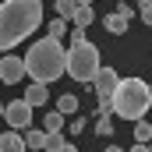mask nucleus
I'll use <instances>...</instances> for the list:
<instances>
[{"mask_svg":"<svg viewBox=\"0 0 152 152\" xmlns=\"http://www.w3.org/2000/svg\"><path fill=\"white\" fill-rule=\"evenodd\" d=\"M39 25H42V0H4L0 4V53H11Z\"/></svg>","mask_w":152,"mask_h":152,"instance_id":"nucleus-1","label":"nucleus"},{"mask_svg":"<svg viewBox=\"0 0 152 152\" xmlns=\"http://www.w3.org/2000/svg\"><path fill=\"white\" fill-rule=\"evenodd\" d=\"M64 57H67V50L60 46V39H39L28 46V53L21 57L25 60V75L39 81V85H50V81H57V78L64 75Z\"/></svg>","mask_w":152,"mask_h":152,"instance_id":"nucleus-2","label":"nucleus"},{"mask_svg":"<svg viewBox=\"0 0 152 152\" xmlns=\"http://www.w3.org/2000/svg\"><path fill=\"white\" fill-rule=\"evenodd\" d=\"M152 110V88L142 78H120L110 99V113L124 117V120H145V113Z\"/></svg>","mask_w":152,"mask_h":152,"instance_id":"nucleus-3","label":"nucleus"},{"mask_svg":"<svg viewBox=\"0 0 152 152\" xmlns=\"http://www.w3.org/2000/svg\"><path fill=\"white\" fill-rule=\"evenodd\" d=\"M103 67V60H99V46L96 42H71L67 46V57H64V75H71L75 81L81 85H92V78L96 71Z\"/></svg>","mask_w":152,"mask_h":152,"instance_id":"nucleus-4","label":"nucleus"},{"mask_svg":"<svg viewBox=\"0 0 152 152\" xmlns=\"http://www.w3.org/2000/svg\"><path fill=\"white\" fill-rule=\"evenodd\" d=\"M117 81H120V75H117L113 67H99V71H96V78H92V88H96V96H99L96 117L110 113V99H113V88H117Z\"/></svg>","mask_w":152,"mask_h":152,"instance_id":"nucleus-5","label":"nucleus"},{"mask_svg":"<svg viewBox=\"0 0 152 152\" xmlns=\"http://www.w3.org/2000/svg\"><path fill=\"white\" fill-rule=\"evenodd\" d=\"M4 120L11 124V131H28V127H32V106H28L25 99L4 103Z\"/></svg>","mask_w":152,"mask_h":152,"instance_id":"nucleus-6","label":"nucleus"},{"mask_svg":"<svg viewBox=\"0 0 152 152\" xmlns=\"http://www.w3.org/2000/svg\"><path fill=\"white\" fill-rule=\"evenodd\" d=\"M21 78H25V60L14 57V53H4L0 57V81L4 85H21Z\"/></svg>","mask_w":152,"mask_h":152,"instance_id":"nucleus-7","label":"nucleus"},{"mask_svg":"<svg viewBox=\"0 0 152 152\" xmlns=\"http://www.w3.org/2000/svg\"><path fill=\"white\" fill-rule=\"evenodd\" d=\"M21 99H25L32 110H36V106H46V103H50V88H46V85H39V81H32V85L25 88V96H21Z\"/></svg>","mask_w":152,"mask_h":152,"instance_id":"nucleus-8","label":"nucleus"},{"mask_svg":"<svg viewBox=\"0 0 152 152\" xmlns=\"http://www.w3.org/2000/svg\"><path fill=\"white\" fill-rule=\"evenodd\" d=\"M0 152H28V149H25V138L18 131H4L0 134Z\"/></svg>","mask_w":152,"mask_h":152,"instance_id":"nucleus-9","label":"nucleus"},{"mask_svg":"<svg viewBox=\"0 0 152 152\" xmlns=\"http://www.w3.org/2000/svg\"><path fill=\"white\" fill-rule=\"evenodd\" d=\"M103 25H106V32H110V36H124V32H127V18H120L117 11H110V14L103 18Z\"/></svg>","mask_w":152,"mask_h":152,"instance_id":"nucleus-10","label":"nucleus"},{"mask_svg":"<svg viewBox=\"0 0 152 152\" xmlns=\"http://www.w3.org/2000/svg\"><path fill=\"white\" fill-rule=\"evenodd\" d=\"M42 131H46V134H60V131H64V113H57V110L46 113L42 117Z\"/></svg>","mask_w":152,"mask_h":152,"instance_id":"nucleus-11","label":"nucleus"},{"mask_svg":"<svg viewBox=\"0 0 152 152\" xmlns=\"http://www.w3.org/2000/svg\"><path fill=\"white\" fill-rule=\"evenodd\" d=\"M25 149H28V152H42V149H46V131H32V127H28Z\"/></svg>","mask_w":152,"mask_h":152,"instance_id":"nucleus-12","label":"nucleus"},{"mask_svg":"<svg viewBox=\"0 0 152 152\" xmlns=\"http://www.w3.org/2000/svg\"><path fill=\"white\" fill-rule=\"evenodd\" d=\"M92 21H96L92 7H78V11H75V18H71V25H75V28H88Z\"/></svg>","mask_w":152,"mask_h":152,"instance_id":"nucleus-13","label":"nucleus"},{"mask_svg":"<svg viewBox=\"0 0 152 152\" xmlns=\"http://www.w3.org/2000/svg\"><path fill=\"white\" fill-rule=\"evenodd\" d=\"M64 32H71V21H64V18H53V21L46 25V36L50 39H60Z\"/></svg>","mask_w":152,"mask_h":152,"instance_id":"nucleus-14","label":"nucleus"},{"mask_svg":"<svg viewBox=\"0 0 152 152\" xmlns=\"http://www.w3.org/2000/svg\"><path fill=\"white\" fill-rule=\"evenodd\" d=\"M134 142H138V145L152 142V124L149 120H134Z\"/></svg>","mask_w":152,"mask_h":152,"instance_id":"nucleus-15","label":"nucleus"},{"mask_svg":"<svg viewBox=\"0 0 152 152\" xmlns=\"http://www.w3.org/2000/svg\"><path fill=\"white\" fill-rule=\"evenodd\" d=\"M96 134H99V138H110V134H113V117L110 113L96 117Z\"/></svg>","mask_w":152,"mask_h":152,"instance_id":"nucleus-16","label":"nucleus"},{"mask_svg":"<svg viewBox=\"0 0 152 152\" xmlns=\"http://www.w3.org/2000/svg\"><path fill=\"white\" fill-rule=\"evenodd\" d=\"M78 7H81V4H75V0H57V18H64V21H71Z\"/></svg>","mask_w":152,"mask_h":152,"instance_id":"nucleus-17","label":"nucleus"},{"mask_svg":"<svg viewBox=\"0 0 152 152\" xmlns=\"http://www.w3.org/2000/svg\"><path fill=\"white\" fill-rule=\"evenodd\" d=\"M78 110V96H71V92H67V96H60V99H57V113H75Z\"/></svg>","mask_w":152,"mask_h":152,"instance_id":"nucleus-18","label":"nucleus"},{"mask_svg":"<svg viewBox=\"0 0 152 152\" xmlns=\"http://www.w3.org/2000/svg\"><path fill=\"white\" fill-rule=\"evenodd\" d=\"M60 145H64V134H46V149L42 152H57Z\"/></svg>","mask_w":152,"mask_h":152,"instance_id":"nucleus-19","label":"nucleus"},{"mask_svg":"<svg viewBox=\"0 0 152 152\" xmlns=\"http://www.w3.org/2000/svg\"><path fill=\"white\" fill-rule=\"evenodd\" d=\"M117 14L131 21V14H134V4H127V0H120V4H117Z\"/></svg>","mask_w":152,"mask_h":152,"instance_id":"nucleus-20","label":"nucleus"},{"mask_svg":"<svg viewBox=\"0 0 152 152\" xmlns=\"http://www.w3.org/2000/svg\"><path fill=\"white\" fill-rule=\"evenodd\" d=\"M81 131H85V117H75L71 120V134H81Z\"/></svg>","mask_w":152,"mask_h":152,"instance_id":"nucleus-21","label":"nucleus"},{"mask_svg":"<svg viewBox=\"0 0 152 152\" xmlns=\"http://www.w3.org/2000/svg\"><path fill=\"white\" fill-rule=\"evenodd\" d=\"M71 42H85V28H71Z\"/></svg>","mask_w":152,"mask_h":152,"instance_id":"nucleus-22","label":"nucleus"},{"mask_svg":"<svg viewBox=\"0 0 152 152\" xmlns=\"http://www.w3.org/2000/svg\"><path fill=\"white\" fill-rule=\"evenodd\" d=\"M138 11H142V21H145V25H152V7H138Z\"/></svg>","mask_w":152,"mask_h":152,"instance_id":"nucleus-23","label":"nucleus"},{"mask_svg":"<svg viewBox=\"0 0 152 152\" xmlns=\"http://www.w3.org/2000/svg\"><path fill=\"white\" fill-rule=\"evenodd\" d=\"M57 152H78V149H75V145H71V142H64V145H60V149H57Z\"/></svg>","mask_w":152,"mask_h":152,"instance_id":"nucleus-24","label":"nucleus"},{"mask_svg":"<svg viewBox=\"0 0 152 152\" xmlns=\"http://www.w3.org/2000/svg\"><path fill=\"white\" fill-rule=\"evenodd\" d=\"M131 152H149V145H134V149H131Z\"/></svg>","mask_w":152,"mask_h":152,"instance_id":"nucleus-25","label":"nucleus"},{"mask_svg":"<svg viewBox=\"0 0 152 152\" xmlns=\"http://www.w3.org/2000/svg\"><path fill=\"white\" fill-rule=\"evenodd\" d=\"M75 4H81V7H92V0H75Z\"/></svg>","mask_w":152,"mask_h":152,"instance_id":"nucleus-26","label":"nucleus"},{"mask_svg":"<svg viewBox=\"0 0 152 152\" xmlns=\"http://www.w3.org/2000/svg\"><path fill=\"white\" fill-rule=\"evenodd\" d=\"M138 7H152V0H138Z\"/></svg>","mask_w":152,"mask_h":152,"instance_id":"nucleus-27","label":"nucleus"},{"mask_svg":"<svg viewBox=\"0 0 152 152\" xmlns=\"http://www.w3.org/2000/svg\"><path fill=\"white\" fill-rule=\"evenodd\" d=\"M106 152H124V149H117V145H106Z\"/></svg>","mask_w":152,"mask_h":152,"instance_id":"nucleus-28","label":"nucleus"},{"mask_svg":"<svg viewBox=\"0 0 152 152\" xmlns=\"http://www.w3.org/2000/svg\"><path fill=\"white\" fill-rule=\"evenodd\" d=\"M0 117H4V103H0Z\"/></svg>","mask_w":152,"mask_h":152,"instance_id":"nucleus-29","label":"nucleus"},{"mask_svg":"<svg viewBox=\"0 0 152 152\" xmlns=\"http://www.w3.org/2000/svg\"><path fill=\"white\" fill-rule=\"evenodd\" d=\"M149 152H152V145H149Z\"/></svg>","mask_w":152,"mask_h":152,"instance_id":"nucleus-30","label":"nucleus"},{"mask_svg":"<svg viewBox=\"0 0 152 152\" xmlns=\"http://www.w3.org/2000/svg\"><path fill=\"white\" fill-rule=\"evenodd\" d=\"M149 124H152V120H149Z\"/></svg>","mask_w":152,"mask_h":152,"instance_id":"nucleus-31","label":"nucleus"}]
</instances>
